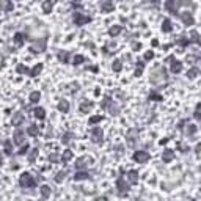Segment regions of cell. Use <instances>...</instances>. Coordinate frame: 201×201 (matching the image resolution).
<instances>
[{
	"mask_svg": "<svg viewBox=\"0 0 201 201\" xmlns=\"http://www.w3.org/2000/svg\"><path fill=\"white\" fill-rule=\"evenodd\" d=\"M25 39H27V36H25L24 33H16L14 38H13V41H14V44H16L18 47H21V46L25 43Z\"/></svg>",
	"mask_w": 201,
	"mask_h": 201,
	"instance_id": "18",
	"label": "cell"
},
{
	"mask_svg": "<svg viewBox=\"0 0 201 201\" xmlns=\"http://www.w3.org/2000/svg\"><path fill=\"white\" fill-rule=\"evenodd\" d=\"M83 61H85V57L80 55V54H79V55H74V58H72V64H74V66H79V64H82Z\"/></svg>",
	"mask_w": 201,
	"mask_h": 201,
	"instance_id": "40",
	"label": "cell"
},
{
	"mask_svg": "<svg viewBox=\"0 0 201 201\" xmlns=\"http://www.w3.org/2000/svg\"><path fill=\"white\" fill-rule=\"evenodd\" d=\"M41 8H43V11H44V13H50V11H52V8H54V2H50V0H46V2H43Z\"/></svg>",
	"mask_w": 201,
	"mask_h": 201,
	"instance_id": "37",
	"label": "cell"
},
{
	"mask_svg": "<svg viewBox=\"0 0 201 201\" xmlns=\"http://www.w3.org/2000/svg\"><path fill=\"white\" fill-rule=\"evenodd\" d=\"M152 58H154V50H146V52H145V60L149 61V60H152Z\"/></svg>",
	"mask_w": 201,
	"mask_h": 201,
	"instance_id": "47",
	"label": "cell"
},
{
	"mask_svg": "<svg viewBox=\"0 0 201 201\" xmlns=\"http://www.w3.org/2000/svg\"><path fill=\"white\" fill-rule=\"evenodd\" d=\"M188 41H190V43H195V44H199V35H198V32H196V30H192Z\"/></svg>",
	"mask_w": 201,
	"mask_h": 201,
	"instance_id": "38",
	"label": "cell"
},
{
	"mask_svg": "<svg viewBox=\"0 0 201 201\" xmlns=\"http://www.w3.org/2000/svg\"><path fill=\"white\" fill-rule=\"evenodd\" d=\"M72 138H74V132H64L61 137V142H63V145H69L72 142Z\"/></svg>",
	"mask_w": 201,
	"mask_h": 201,
	"instance_id": "33",
	"label": "cell"
},
{
	"mask_svg": "<svg viewBox=\"0 0 201 201\" xmlns=\"http://www.w3.org/2000/svg\"><path fill=\"white\" fill-rule=\"evenodd\" d=\"M46 43H47V41H46V38H41L38 43H35V46H32V49H30V50H32L33 54L43 52V50H46Z\"/></svg>",
	"mask_w": 201,
	"mask_h": 201,
	"instance_id": "12",
	"label": "cell"
},
{
	"mask_svg": "<svg viewBox=\"0 0 201 201\" xmlns=\"http://www.w3.org/2000/svg\"><path fill=\"white\" fill-rule=\"evenodd\" d=\"M36 157H38V148H33V149H30V151L27 152V159H28L30 163H35Z\"/></svg>",
	"mask_w": 201,
	"mask_h": 201,
	"instance_id": "27",
	"label": "cell"
},
{
	"mask_svg": "<svg viewBox=\"0 0 201 201\" xmlns=\"http://www.w3.org/2000/svg\"><path fill=\"white\" fill-rule=\"evenodd\" d=\"M196 129H198V127H196L195 124H188V127H187V134H188V135H193V134L196 132Z\"/></svg>",
	"mask_w": 201,
	"mask_h": 201,
	"instance_id": "50",
	"label": "cell"
},
{
	"mask_svg": "<svg viewBox=\"0 0 201 201\" xmlns=\"http://www.w3.org/2000/svg\"><path fill=\"white\" fill-rule=\"evenodd\" d=\"M132 159L137 162V163H148V160H149V152L148 151H135L134 152V156H132Z\"/></svg>",
	"mask_w": 201,
	"mask_h": 201,
	"instance_id": "4",
	"label": "cell"
},
{
	"mask_svg": "<svg viewBox=\"0 0 201 201\" xmlns=\"http://www.w3.org/2000/svg\"><path fill=\"white\" fill-rule=\"evenodd\" d=\"M91 176H90V173L88 171H75V174H74V181H83V179H90Z\"/></svg>",
	"mask_w": 201,
	"mask_h": 201,
	"instance_id": "20",
	"label": "cell"
},
{
	"mask_svg": "<svg viewBox=\"0 0 201 201\" xmlns=\"http://www.w3.org/2000/svg\"><path fill=\"white\" fill-rule=\"evenodd\" d=\"M0 167H2V157H0Z\"/></svg>",
	"mask_w": 201,
	"mask_h": 201,
	"instance_id": "59",
	"label": "cell"
},
{
	"mask_svg": "<svg viewBox=\"0 0 201 201\" xmlns=\"http://www.w3.org/2000/svg\"><path fill=\"white\" fill-rule=\"evenodd\" d=\"M142 72H143V69H142V68H137V69H135V75H137V77H140V75H142Z\"/></svg>",
	"mask_w": 201,
	"mask_h": 201,
	"instance_id": "55",
	"label": "cell"
},
{
	"mask_svg": "<svg viewBox=\"0 0 201 201\" xmlns=\"http://www.w3.org/2000/svg\"><path fill=\"white\" fill-rule=\"evenodd\" d=\"M16 71H18L19 74H25V72H28V69H27V66H24V64H18V68H16Z\"/></svg>",
	"mask_w": 201,
	"mask_h": 201,
	"instance_id": "48",
	"label": "cell"
},
{
	"mask_svg": "<svg viewBox=\"0 0 201 201\" xmlns=\"http://www.w3.org/2000/svg\"><path fill=\"white\" fill-rule=\"evenodd\" d=\"M116 188H118L120 195H126L129 192V182H126V179L121 176V178L116 179Z\"/></svg>",
	"mask_w": 201,
	"mask_h": 201,
	"instance_id": "6",
	"label": "cell"
},
{
	"mask_svg": "<svg viewBox=\"0 0 201 201\" xmlns=\"http://www.w3.org/2000/svg\"><path fill=\"white\" fill-rule=\"evenodd\" d=\"M57 58H58L61 63H68V61H69V52H68V50H60L58 55H57Z\"/></svg>",
	"mask_w": 201,
	"mask_h": 201,
	"instance_id": "29",
	"label": "cell"
},
{
	"mask_svg": "<svg viewBox=\"0 0 201 201\" xmlns=\"http://www.w3.org/2000/svg\"><path fill=\"white\" fill-rule=\"evenodd\" d=\"M64 178H66V171H58V173H57V176H55V181L60 184V182H63V181H64Z\"/></svg>",
	"mask_w": 201,
	"mask_h": 201,
	"instance_id": "44",
	"label": "cell"
},
{
	"mask_svg": "<svg viewBox=\"0 0 201 201\" xmlns=\"http://www.w3.org/2000/svg\"><path fill=\"white\" fill-rule=\"evenodd\" d=\"M58 159H60V156H58V154H55V152L49 156V160H50L52 163H57V162H58Z\"/></svg>",
	"mask_w": 201,
	"mask_h": 201,
	"instance_id": "51",
	"label": "cell"
},
{
	"mask_svg": "<svg viewBox=\"0 0 201 201\" xmlns=\"http://www.w3.org/2000/svg\"><path fill=\"white\" fill-rule=\"evenodd\" d=\"M173 159H174V152H173V149H165V151H163V154H162V160H163L165 163H170Z\"/></svg>",
	"mask_w": 201,
	"mask_h": 201,
	"instance_id": "17",
	"label": "cell"
},
{
	"mask_svg": "<svg viewBox=\"0 0 201 201\" xmlns=\"http://www.w3.org/2000/svg\"><path fill=\"white\" fill-rule=\"evenodd\" d=\"M93 102L91 100H83V102L80 104V107H79V110H80V113H90L91 112V109H93Z\"/></svg>",
	"mask_w": 201,
	"mask_h": 201,
	"instance_id": "16",
	"label": "cell"
},
{
	"mask_svg": "<svg viewBox=\"0 0 201 201\" xmlns=\"http://www.w3.org/2000/svg\"><path fill=\"white\" fill-rule=\"evenodd\" d=\"M171 30H173V27H171V21H170V19H163V22H162V32L170 33Z\"/></svg>",
	"mask_w": 201,
	"mask_h": 201,
	"instance_id": "34",
	"label": "cell"
},
{
	"mask_svg": "<svg viewBox=\"0 0 201 201\" xmlns=\"http://www.w3.org/2000/svg\"><path fill=\"white\" fill-rule=\"evenodd\" d=\"M185 123H187L185 120H182V121H179V124H178V129H179V131H182V129H184V126H185Z\"/></svg>",
	"mask_w": 201,
	"mask_h": 201,
	"instance_id": "54",
	"label": "cell"
},
{
	"mask_svg": "<svg viewBox=\"0 0 201 201\" xmlns=\"http://www.w3.org/2000/svg\"><path fill=\"white\" fill-rule=\"evenodd\" d=\"M182 5V2H176V0H168L165 2V8L171 13V14H178V8Z\"/></svg>",
	"mask_w": 201,
	"mask_h": 201,
	"instance_id": "10",
	"label": "cell"
},
{
	"mask_svg": "<svg viewBox=\"0 0 201 201\" xmlns=\"http://www.w3.org/2000/svg\"><path fill=\"white\" fill-rule=\"evenodd\" d=\"M165 61H167V63H170V61H174V57H173V55H170V57H168Z\"/></svg>",
	"mask_w": 201,
	"mask_h": 201,
	"instance_id": "57",
	"label": "cell"
},
{
	"mask_svg": "<svg viewBox=\"0 0 201 201\" xmlns=\"http://www.w3.org/2000/svg\"><path fill=\"white\" fill-rule=\"evenodd\" d=\"M179 18H181V21L184 22V25H193V24H195V19H193L192 13H188V11L181 13V14H179Z\"/></svg>",
	"mask_w": 201,
	"mask_h": 201,
	"instance_id": "11",
	"label": "cell"
},
{
	"mask_svg": "<svg viewBox=\"0 0 201 201\" xmlns=\"http://www.w3.org/2000/svg\"><path fill=\"white\" fill-rule=\"evenodd\" d=\"M126 176H127L129 184H137V182H138V178H140V174H138L137 170H129Z\"/></svg>",
	"mask_w": 201,
	"mask_h": 201,
	"instance_id": "15",
	"label": "cell"
},
{
	"mask_svg": "<svg viewBox=\"0 0 201 201\" xmlns=\"http://www.w3.org/2000/svg\"><path fill=\"white\" fill-rule=\"evenodd\" d=\"M102 137H104V132L100 127H93L91 132H90V138L93 143H102Z\"/></svg>",
	"mask_w": 201,
	"mask_h": 201,
	"instance_id": "5",
	"label": "cell"
},
{
	"mask_svg": "<svg viewBox=\"0 0 201 201\" xmlns=\"http://www.w3.org/2000/svg\"><path fill=\"white\" fill-rule=\"evenodd\" d=\"M72 157H74V152H72L71 149H64L60 159H61V162H63V163H66V162H69Z\"/></svg>",
	"mask_w": 201,
	"mask_h": 201,
	"instance_id": "23",
	"label": "cell"
},
{
	"mask_svg": "<svg viewBox=\"0 0 201 201\" xmlns=\"http://www.w3.org/2000/svg\"><path fill=\"white\" fill-rule=\"evenodd\" d=\"M38 134H39V127H38L36 124H30V126L27 127V135H30V137H38Z\"/></svg>",
	"mask_w": 201,
	"mask_h": 201,
	"instance_id": "22",
	"label": "cell"
},
{
	"mask_svg": "<svg viewBox=\"0 0 201 201\" xmlns=\"http://www.w3.org/2000/svg\"><path fill=\"white\" fill-rule=\"evenodd\" d=\"M176 44H178V46H181V47H187V46L190 44V41H188V38H185V36H181V38L176 41Z\"/></svg>",
	"mask_w": 201,
	"mask_h": 201,
	"instance_id": "41",
	"label": "cell"
},
{
	"mask_svg": "<svg viewBox=\"0 0 201 201\" xmlns=\"http://www.w3.org/2000/svg\"><path fill=\"white\" fill-rule=\"evenodd\" d=\"M109 110H110V115H118V112H120V107L118 106H115V102L109 107Z\"/></svg>",
	"mask_w": 201,
	"mask_h": 201,
	"instance_id": "46",
	"label": "cell"
},
{
	"mask_svg": "<svg viewBox=\"0 0 201 201\" xmlns=\"http://www.w3.org/2000/svg\"><path fill=\"white\" fill-rule=\"evenodd\" d=\"M72 7H74L75 10H80V8H82V5H80V3H72Z\"/></svg>",
	"mask_w": 201,
	"mask_h": 201,
	"instance_id": "56",
	"label": "cell"
},
{
	"mask_svg": "<svg viewBox=\"0 0 201 201\" xmlns=\"http://www.w3.org/2000/svg\"><path fill=\"white\" fill-rule=\"evenodd\" d=\"M115 10V3L110 2V0H106V2H100V11L102 13H112Z\"/></svg>",
	"mask_w": 201,
	"mask_h": 201,
	"instance_id": "13",
	"label": "cell"
},
{
	"mask_svg": "<svg viewBox=\"0 0 201 201\" xmlns=\"http://www.w3.org/2000/svg\"><path fill=\"white\" fill-rule=\"evenodd\" d=\"M91 162H93V159H91V157L83 156V157H80V159H77V160H75V170H77V171H82V170H83V168H86Z\"/></svg>",
	"mask_w": 201,
	"mask_h": 201,
	"instance_id": "8",
	"label": "cell"
},
{
	"mask_svg": "<svg viewBox=\"0 0 201 201\" xmlns=\"http://www.w3.org/2000/svg\"><path fill=\"white\" fill-rule=\"evenodd\" d=\"M0 8H2L3 11H11L14 7H13L11 2H2V3H0Z\"/></svg>",
	"mask_w": 201,
	"mask_h": 201,
	"instance_id": "42",
	"label": "cell"
},
{
	"mask_svg": "<svg viewBox=\"0 0 201 201\" xmlns=\"http://www.w3.org/2000/svg\"><path fill=\"white\" fill-rule=\"evenodd\" d=\"M33 113H35V116H36L38 120H44V118H46V110H44L43 107H36V109L33 110Z\"/></svg>",
	"mask_w": 201,
	"mask_h": 201,
	"instance_id": "35",
	"label": "cell"
},
{
	"mask_svg": "<svg viewBox=\"0 0 201 201\" xmlns=\"http://www.w3.org/2000/svg\"><path fill=\"white\" fill-rule=\"evenodd\" d=\"M151 83H154V85H163V83H167V80H168V75H167V69L163 68V66H156L154 69H152V72H151Z\"/></svg>",
	"mask_w": 201,
	"mask_h": 201,
	"instance_id": "1",
	"label": "cell"
},
{
	"mask_svg": "<svg viewBox=\"0 0 201 201\" xmlns=\"http://www.w3.org/2000/svg\"><path fill=\"white\" fill-rule=\"evenodd\" d=\"M148 99L149 100H154V102H160V100H162V94L157 93V91H151L149 96H148Z\"/></svg>",
	"mask_w": 201,
	"mask_h": 201,
	"instance_id": "36",
	"label": "cell"
},
{
	"mask_svg": "<svg viewBox=\"0 0 201 201\" xmlns=\"http://www.w3.org/2000/svg\"><path fill=\"white\" fill-rule=\"evenodd\" d=\"M140 49H142V44L137 43V41H134L132 43V50H140Z\"/></svg>",
	"mask_w": 201,
	"mask_h": 201,
	"instance_id": "52",
	"label": "cell"
},
{
	"mask_svg": "<svg viewBox=\"0 0 201 201\" xmlns=\"http://www.w3.org/2000/svg\"><path fill=\"white\" fill-rule=\"evenodd\" d=\"M24 120H25V116H24V113H21V112H16L14 115H13V120H11V124L13 126H16V127H19L22 123H24Z\"/></svg>",
	"mask_w": 201,
	"mask_h": 201,
	"instance_id": "14",
	"label": "cell"
},
{
	"mask_svg": "<svg viewBox=\"0 0 201 201\" xmlns=\"http://www.w3.org/2000/svg\"><path fill=\"white\" fill-rule=\"evenodd\" d=\"M170 69H171L173 74H179V72L182 71V63L178 61V60H174V61L171 63V68H170Z\"/></svg>",
	"mask_w": 201,
	"mask_h": 201,
	"instance_id": "25",
	"label": "cell"
},
{
	"mask_svg": "<svg viewBox=\"0 0 201 201\" xmlns=\"http://www.w3.org/2000/svg\"><path fill=\"white\" fill-rule=\"evenodd\" d=\"M113 104V100H112V97L110 96H106L104 99H102V102H100V109H104V110H109V107Z\"/></svg>",
	"mask_w": 201,
	"mask_h": 201,
	"instance_id": "28",
	"label": "cell"
},
{
	"mask_svg": "<svg viewBox=\"0 0 201 201\" xmlns=\"http://www.w3.org/2000/svg\"><path fill=\"white\" fill-rule=\"evenodd\" d=\"M178 148H179L182 152H187V146H185L184 143H178Z\"/></svg>",
	"mask_w": 201,
	"mask_h": 201,
	"instance_id": "53",
	"label": "cell"
},
{
	"mask_svg": "<svg viewBox=\"0 0 201 201\" xmlns=\"http://www.w3.org/2000/svg\"><path fill=\"white\" fill-rule=\"evenodd\" d=\"M198 75H199V68H198V66L190 68L188 72H187V77H188V79H196Z\"/></svg>",
	"mask_w": 201,
	"mask_h": 201,
	"instance_id": "32",
	"label": "cell"
},
{
	"mask_svg": "<svg viewBox=\"0 0 201 201\" xmlns=\"http://www.w3.org/2000/svg\"><path fill=\"white\" fill-rule=\"evenodd\" d=\"M112 68H113V71H115V72H120V71L123 69V63H121V60H115V61H113V64H112Z\"/></svg>",
	"mask_w": 201,
	"mask_h": 201,
	"instance_id": "43",
	"label": "cell"
},
{
	"mask_svg": "<svg viewBox=\"0 0 201 201\" xmlns=\"http://www.w3.org/2000/svg\"><path fill=\"white\" fill-rule=\"evenodd\" d=\"M58 110L61 113H68L69 112V102H68V100H64V99L60 100V102H58Z\"/></svg>",
	"mask_w": 201,
	"mask_h": 201,
	"instance_id": "24",
	"label": "cell"
},
{
	"mask_svg": "<svg viewBox=\"0 0 201 201\" xmlns=\"http://www.w3.org/2000/svg\"><path fill=\"white\" fill-rule=\"evenodd\" d=\"M121 30H123L121 25H112V27L109 28V35H110L112 38H116V36L121 33Z\"/></svg>",
	"mask_w": 201,
	"mask_h": 201,
	"instance_id": "21",
	"label": "cell"
},
{
	"mask_svg": "<svg viewBox=\"0 0 201 201\" xmlns=\"http://www.w3.org/2000/svg\"><path fill=\"white\" fill-rule=\"evenodd\" d=\"M138 129L137 127H132V129H129L127 131V135H126V140H127V143H129V146H134L135 145V142H137V138H138Z\"/></svg>",
	"mask_w": 201,
	"mask_h": 201,
	"instance_id": "7",
	"label": "cell"
},
{
	"mask_svg": "<svg viewBox=\"0 0 201 201\" xmlns=\"http://www.w3.org/2000/svg\"><path fill=\"white\" fill-rule=\"evenodd\" d=\"M25 134L22 129H16L14 134H13V143L14 145H24V140H25Z\"/></svg>",
	"mask_w": 201,
	"mask_h": 201,
	"instance_id": "9",
	"label": "cell"
},
{
	"mask_svg": "<svg viewBox=\"0 0 201 201\" xmlns=\"http://www.w3.org/2000/svg\"><path fill=\"white\" fill-rule=\"evenodd\" d=\"M199 107H201V104H196V107H195V113H193V116H195V120H196V121H199V118H201V115H199Z\"/></svg>",
	"mask_w": 201,
	"mask_h": 201,
	"instance_id": "49",
	"label": "cell"
},
{
	"mask_svg": "<svg viewBox=\"0 0 201 201\" xmlns=\"http://www.w3.org/2000/svg\"><path fill=\"white\" fill-rule=\"evenodd\" d=\"M28 99H30L32 104H38V100L41 99V93L39 91H32L30 96H28Z\"/></svg>",
	"mask_w": 201,
	"mask_h": 201,
	"instance_id": "31",
	"label": "cell"
},
{
	"mask_svg": "<svg viewBox=\"0 0 201 201\" xmlns=\"http://www.w3.org/2000/svg\"><path fill=\"white\" fill-rule=\"evenodd\" d=\"M100 121H102V116H100V115H93V116L88 120V124H90V126H94V124H97V123H100Z\"/></svg>",
	"mask_w": 201,
	"mask_h": 201,
	"instance_id": "39",
	"label": "cell"
},
{
	"mask_svg": "<svg viewBox=\"0 0 201 201\" xmlns=\"http://www.w3.org/2000/svg\"><path fill=\"white\" fill-rule=\"evenodd\" d=\"M41 71H43V63H38V64H35V66L28 71V74H30V77H36V75L41 74Z\"/></svg>",
	"mask_w": 201,
	"mask_h": 201,
	"instance_id": "19",
	"label": "cell"
},
{
	"mask_svg": "<svg viewBox=\"0 0 201 201\" xmlns=\"http://www.w3.org/2000/svg\"><path fill=\"white\" fill-rule=\"evenodd\" d=\"M39 192H41V196L43 198H49L50 195H52V188L49 187V185H41V188H39Z\"/></svg>",
	"mask_w": 201,
	"mask_h": 201,
	"instance_id": "30",
	"label": "cell"
},
{
	"mask_svg": "<svg viewBox=\"0 0 201 201\" xmlns=\"http://www.w3.org/2000/svg\"><path fill=\"white\" fill-rule=\"evenodd\" d=\"M19 184H21V187H24V188H33V187L36 185V179H35L30 173H22L21 178H19Z\"/></svg>",
	"mask_w": 201,
	"mask_h": 201,
	"instance_id": "2",
	"label": "cell"
},
{
	"mask_svg": "<svg viewBox=\"0 0 201 201\" xmlns=\"http://www.w3.org/2000/svg\"><path fill=\"white\" fill-rule=\"evenodd\" d=\"M72 22H74L77 27H82V25L91 22V16H86V14H83V13H80V11H74V13H72Z\"/></svg>",
	"mask_w": 201,
	"mask_h": 201,
	"instance_id": "3",
	"label": "cell"
},
{
	"mask_svg": "<svg viewBox=\"0 0 201 201\" xmlns=\"http://www.w3.org/2000/svg\"><path fill=\"white\" fill-rule=\"evenodd\" d=\"M3 151L7 156H11L13 152V140H5L3 142Z\"/></svg>",
	"mask_w": 201,
	"mask_h": 201,
	"instance_id": "26",
	"label": "cell"
},
{
	"mask_svg": "<svg viewBox=\"0 0 201 201\" xmlns=\"http://www.w3.org/2000/svg\"><path fill=\"white\" fill-rule=\"evenodd\" d=\"M167 142H168V138H162V140H160V145H165Z\"/></svg>",
	"mask_w": 201,
	"mask_h": 201,
	"instance_id": "58",
	"label": "cell"
},
{
	"mask_svg": "<svg viewBox=\"0 0 201 201\" xmlns=\"http://www.w3.org/2000/svg\"><path fill=\"white\" fill-rule=\"evenodd\" d=\"M28 149H30V146H28V143H25V145H22V146H21V149H19V156H25V154L28 152Z\"/></svg>",
	"mask_w": 201,
	"mask_h": 201,
	"instance_id": "45",
	"label": "cell"
}]
</instances>
